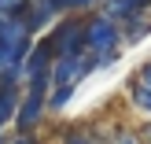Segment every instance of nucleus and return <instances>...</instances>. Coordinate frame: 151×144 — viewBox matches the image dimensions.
I'll use <instances>...</instances> for the list:
<instances>
[{
    "label": "nucleus",
    "mask_w": 151,
    "mask_h": 144,
    "mask_svg": "<svg viewBox=\"0 0 151 144\" xmlns=\"http://www.w3.org/2000/svg\"><path fill=\"white\" fill-rule=\"evenodd\" d=\"M85 48L88 52H114L125 48V33H122V22H114L111 15L92 11L85 19Z\"/></svg>",
    "instance_id": "1"
},
{
    "label": "nucleus",
    "mask_w": 151,
    "mask_h": 144,
    "mask_svg": "<svg viewBox=\"0 0 151 144\" xmlns=\"http://www.w3.org/2000/svg\"><path fill=\"white\" fill-rule=\"evenodd\" d=\"M85 19H88V15H63V19L48 30V37L55 41L59 59H66V56H85Z\"/></svg>",
    "instance_id": "2"
},
{
    "label": "nucleus",
    "mask_w": 151,
    "mask_h": 144,
    "mask_svg": "<svg viewBox=\"0 0 151 144\" xmlns=\"http://www.w3.org/2000/svg\"><path fill=\"white\" fill-rule=\"evenodd\" d=\"M48 115V89H22V103L15 115V133H37Z\"/></svg>",
    "instance_id": "3"
},
{
    "label": "nucleus",
    "mask_w": 151,
    "mask_h": 144,
    "mask_svg": "<svg viewBox=\"0 0 151 144\" xmlns=\"http://www.w3.org/2000/svg\"><path fill=\"white\" fill-rule=\"evenodd\" d=\"M59 144H111V130H100L92 122L63 126L59 130Z\"/></svg>",
    "instance_id": "4"
},
{
    "label": "nucleus",
    "mask_w": 151,
    "mask_h": 144,
    "mask_svg": "<svg viewBox=\"0 0 151 144\" xmlns=\"http://www.w3.org/2000/svg\"><path fill=\"white\" fill-rule=\"evenodd\" d=\"M22 19H26V26L33 30V33H48V30L59 22V11H55L52 0H29V7H26Z\"/></svg>",
    "instance_id": "5"
},
{
    "label": "nucleus",
    "mask_w": 151,
    "mask_h": 144,
    "mask_svg": "<svg viewBox=\"0 0 151 144\" xmlns=\"http://www.w3.org/2000/svg\"><path fill=\"white\" fill-rule=\"evenodd\" d=\"M100 11L111 15L114 22H125V19H133V15H140V11H151V0H103Z\"/></svg>",
    "instance_id": "6"
},
{
    "label": "nucleus",
    "mask_w": 151,
    "mask_h": 144,
    "mask_svg": "<svg viewBox=\"0 0 151 144\" xmlns=\"http://www.w3.org/2000/svg\"><path fill=\"white\" fill-rule=\"evenodd\" d=\"M22 89L26 85H0V130L7 122L15 126V115H19V103H22Z\"/></svg>",
    "instance_id": "7"
},
{
    "label": "nucleus",
    "mask_w": 151,
    "mask_h": 144,
    "mask_svg": "<svg viewBox=\"0 0 151 144\" xmlns=\"http://www.w3.org/2000/svg\"><path fill=\"white\" fill-rule=\"evenodd\" d=\"M122 33H125V48H133V44H140L144 37H151V11H140V15H133V19H125Z\"/></svg>",
    "instance_id": "8"
},
{
    "label": "nucleus",
    "mask_w": 151,
    "mask_h": 144,
    "mask_svg": "<svg viewBox=\"0 0 151 144\" xmlns=\"http://www.w3.org/2000/svg\"><path fill=\"white\" fill-rule=\"evenodd\" d=\"M125 100H129V107L137 111V115L151 118V89H147V85H137V81H129V85H125Z\"/></svg>",
    "instance_id": "9"
},
{
    "label": "nucleus",
    "mask_w": 151,
    "mask_h": 144,
    "mask_svg": "<svg viewBox=\"0 0 151 144\" xmlns=\"http://www.w3.org/2000/svg\"><path fill=\"white\" fill-rule=\"evenodd\" d=\"M74 93H78V81L52 85V93H48V115H59V111H66V103L74 100Z\"/></svg>",
    "instance_id": "10"
},
{
    "label": "nucleus",
    "mask_w": 151,
    "mask_h": 144,
    "mask_svg": "<svg viewBox=\"0 0 151 144\" xmlns=\"http://www.w3.org/2000/svg\"><path fill=\"white\" fill-rule=\"evenodd\" d=\"M52 4H55L59 19H63V15H92V11H100L103 0H52Z\"/></svg>",
    "instance_id": "11"
},
{
    "label": "nucleus",
    "mask_w": 151,
    "mask_h": 144,
    "mask_svg": "<svg viewBox=\"0 0 151 144\" xmlns=\"http://www.w3.org/2000/svg\"><path fill=\"white\" fill-rule=\"evenodd\" d=\"M111 144H147L140 126H114L111 130Z\"/></svg>",
    "instance_id": "12"
},
{
    "label": "nucleus",
    "mask_w": 151,
    "mask_h": 144,
    "mask_svg": "<svg viewBox=\"0 0 151 144\" xmlns=\"http://www.w3.org/2000/svg\"><path fill=\"white\" fill-rule=\"evenodd\" d=\"M96 70H103V63H100V52H88V48H85V56H81V70H78V81L92 78Z\"/></svg>",
    "instance_id": "13"
},
{
    "label": "nucleus",
    "mask_w": 151,
    "mask_h": 144,
    "mask_svg": "<svg viewBox=\"0 0 151 144\" xmlns=\"http://www.w3.org/2000/svg\"><path fill=\"white\" fill-rule=\"evenodd\" d=\"M29 7V0H0V11L7 15V19H22Z\"/></svg>",
    "instance_id": "14"
},
{
    "label": "nucleus",
    "mask_w": 151,
    "mask_h": 144,
    "mask_svg": "<svg viewBox=\"0 0 151 144\" xmlns=\"http://www.w3.org/2000/svg\"><path fill=\"white\" fill-rule=\"evenodd\" d=\"M129 81H137V85H147V89H151V59H144V63L137 67V74H133Z\"/></svg>",
    "instance_id": "15"
},
{
    "label": "nucleus",
    "mask_w": 151,
    "mask_h": 144,
    "mask_svg": "<svg viewBox=\"0 0 151 144\" xmlns=\"http://www.w3.org/2000/svg\"><path fill=\"white\" fill-rule=\"evenodd\" d=\"M118 59H122V48H114V52H100V63H103V70H107V67H114Z\"/></svg>",
    "instance_id": "16"
},
{
    "label": "nucleus",
    "mask_w": 151,
    "mask_h": 144,
    "mask_svg": "<svg viewBox=\"0 0 151 144\" xmlns=\"http://www.w3.org/2000/svg\"><path fill=\"white\" fill-rule=\"evenodd\" d=\"M11 144H44V140L37 137V133H15V137H11Z\"/></svg>",
    "instance_id": "17"
},
{
    "label": "nucleus",
    "mask_w": 151,
    "mask_h": 144,
    "mask_svg": "<svg viewBox=\"0 0 151 144\" xmlns=\"http://www.w3.org/2000/svg\"><path fill=\"white\" fill-rule=\"evenodd\" d=\"M140 133H144V140L151 144V118H144V122H140Z\"/></svg>",
    "instance_id": "18"
},
{
    "label": "nucleus",
    "mask_w": 151,
    "mask_h": 144,
    "mask_svg": "<svg viewBox=\"0 0 151 144\" xmlns=\"http://www.w3.org/2000/svg\"><path fill=\"white\" fill-rule=\"evenodd\" d=\"M0 144H11V140H7V137H4V130H0Z\"/></svg>",
    "instance_id": "19"
},
{
    "label": "nucleus",
    "mask_w": 151,
    "mask_h": 144,
    "mask_svg": "<svg viewBox=\"0 0 151 144\" xmlns=\"http://www.w3.org/2000/svg\"><path fill=\"white\" fill-rule=\"evenodd\" d=\"M4 19H7V15H4V11H0V26H4Z\"/></svg>",
    "instance_id": "20"
}]
</instances>
